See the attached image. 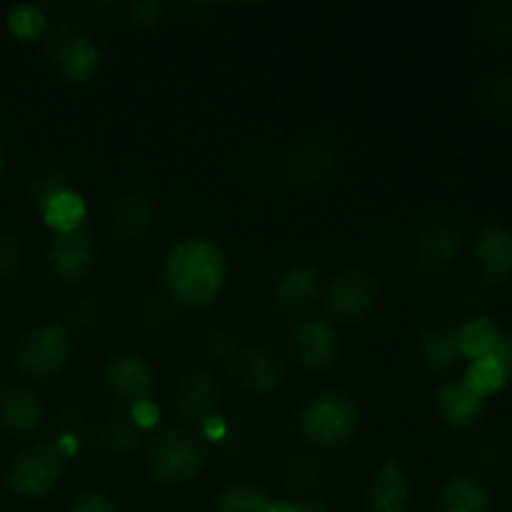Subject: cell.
<instances>
[{"mask_svg":"<svg viewBox=\"0 0 512 512\" xmlns=\"http://www.w3.org/2000/svg\"><path fill=\"white\" fill-rule=\"evenodd\" d=\"M163 293L170 305L188 313L210 308L228 280V260L210 238H183L168 250L160 270Z\"/></svg>","mask_w":512,"mask_h":512,"instance_id":"obj_1","label":"cell"},{"mask_svg":"<svg viewBox=\"0 0 512 512\" xmlns=\"http://www.w3.org/2000/svg\"><path fill=\"white\" fill-rule=\"evenodd\" d=\"M295 425L300 438L313 448H343L360 428V405L345 390H325L300 405Z\"/></svg>","mask_w":512,"mask_h":512,"instance_id":"obj_2","label":"cell"},{"mask_svg":"<svg viewBox=\"0 0 512 512\" xmlns=\"http://www.w3.org/2000/svg\"><path fill=\"white\" fill-rule=\"evenodd\" d=\"M68 455L58 445V440H45L35 443L15 453L8 465V488L18 498L38 500L53 493L65 475Z\"/></svg>","mask_w":512,"mask_h":512,"instance_id":"obj_3","label":"cell"},{"mask_svg":"<svg viewBox=\"0 0 512 512\" xmlns=\"http://www.w3.org/2000/svg\"><path fill=\"white\" fill-rule=\"evenodd\" d=\"M208 463V450L188 430H168L148 450V475L160 485H185Z\"/></svg>","mask_w":512,"mask_h":512,"instance_id":"obj_4","label":"cell"},{"mask_svg":"<svg viewBox=\"0 0 512 512\" xmlns=\"http://www.w3.org/2000/svg\"><path fill=\"white\" fill-rule=\"evenodd\" d=\"M15 365L28 378H55L73 358V335L63 323H43L15 345Z\"/></svg>","mask_w":512,"mask_h":512,"instance_id":"obj_5","label":"cell"},{"mask_svg":"<svg viewBox=\"0 0 512 512\" xmlns=\"http://www.w3.org/2000/svg\"><path fill=\"white\" fill-rule=\"evenodd\" d=\"M45 55L55 73L68 83H88L100 68V48L88 33L73 25H58L48 33Z\"/></svg>","mask_w":512,"mask_h":512,"instance_id":"obj_6","label":"cell"},{"mask_svg":"<svg viewBox=\"0 0 512 512\" xmlns=\"http://www.w3.org/2000/svg\"><path fill=\"white\" fill-rule=\"evenodd\" d=\"M45 263L60 283H80L98 263V243L85 225L73 233H53L45 248Z\"/></svg>","mask_w":512,"mask_h":512,"instance_id":"obj_7","label":"cell"},{"mask_svg":"<svg viewBox=\"0 0 512 512\" xmlns=\"http://www.w3.org/2000/svg\"><path fill=\"white\" fill-rule=\"evenodd\" d=\"M325 310L338 323H358L378 300V283L365 270H345L325 288Z\"/></svg>","mask_w":512,"mask_h":512,"instance_id":"obj_8","label":"cell"},{"mask_svg":"<svg viewBox=\"0 0 512 512\" xmlns=\"http://www.w3.org/2000/svg\"><path fill=\"white\" fill-rule=\"evenodd\" d=\"M288 345L293 358L308 370H330L343 355L338 333L328 320H300L290 328Z\"/></svg>","mask_w":512,"mask_h":512,"instance_id":"obj_9","label":"cell"},{"mask_svg":"<svg viewBox=\"0 0 512 512\" xmlns=\"http://www.w3.org/2000/svg\"><path fill=\"white\" fill-rule=\"evenodd\" d=\"M103 383L110 398L120 405H128V408H135V405L153 398L155 388L153 370L135 353L113 355L105 363Z\"/></svg>","mask_w":512,"mask_h":512,"instance_id":"obj_10","label":"cell"},{"mask_svg":"<svg viewBox=\"0 0 512 512\" xmlns=\"http://www.w3.org/2000/svg\"><path fill=\"white\" fill-rule=\"evenodd\" d=\"M175 408L180 418L190 423L203 425L210 418H218L220 385L215 375L205 368L185 370L175 388Z\"/></svg>","mask_w":512,"mask_h":512,"instance_id":"obj_11","label":"cell"},{"mask_svg":"<svg viewBox=\"0 0 512 512\" xmlns=\"http://www.w3.org/2000/svg\"><path fill=\"white\" fill-rule=\"evenodd\" d=\"M413 480L405 468L395 460L383 463V468L373 475L365 490V510L368 512H410L413 508Z\"/></svg>","mask_w":512,"mask_h":512,"instance_id":"obj_12","label":"cell"},{"mask_svg":"<svg viewBox=\"0 0 512 512\" xmlns=\"http://www.w3.org/2000/svg\"><path fill=\"white\" fill-rule=\"evenodd\" d=\"M473 260L488 283H505L512 278V230L488 225L473 243Z\"/></svg>","mask_w":512,"mask_h":512,"instance_id":"obj_13","label":"cell"},{"mask_svg":"<svg viewBox=\"0 0 512 512\" xmlns=\"http://www.w3.org/2000/svg\"><path fill=\"white\" fill-rule=\"evenodd\" d=\"M233 373L235 380L255 395H273L285 380L283 363L265 348H245L235 355Z\"/></svg>","mask_w":512,"mask_h":512,"instance_id":"obj_14","label":"cell"},{"mask_svg":"<svg viewBox=\"0 0 512 512\" xmlns=\"http://www.w3.org/2000/svg\"><path fill=\"white\" fill-rule=\"evenodd\" d=\"M320 273L308 263L290 265L273 285V300L285 315H300L318 300Z\"/></svg>","mask_w":512,"mask_h":512,"instance_id":"obj_15","label":"cell"},{"mask_svg":"<svg viewBox=\"0 0 512 512\" xmlns=\"http://www.w3.org/2000/svg\"><path fill=\"white\" fill-rule=\"evenodd\" d=\"M335 168V150L325 140H305L290 153L285 163V178L300 188H315L325 183Z\"/></svg>","mask_w":512,"mask_h":512,"instance_id":"obj_16","label":"cell"},{"mask_svg":"<svg viewBox=\"0 0 512 512\" xmlns=\"http://www.w3.org/2000/svg\"><path fill=\"white\" fill-rule=\"evenodd\" d=\"M460 255V233L450 223L425 225L415 240V260L428 273H443Z\"/></svg>","mask_w":512,"mask_h":512,"instance_id":"obj_17","label":"cell"},{"mask_svg":"<svg viewBox=\"0 0 512 512\" xmlns=\"http://www.w3.org/2000/svg\"><path fill=\"white\" fill-rule=\"evenodd\" d=\"M43 420V405L33 390L23 385H0V430L28 435Z\"/></svg>","mask_w":512,"mask_h":512,"instance_id":"obj_18","label":"cell"},{"mask_svg":"<svg viewBox=\"0 0 512 512\" xmlns=\"http://www.w3.org/2000/svg\"><path fill=\"white\" fill-rule=\"evenodd\" d=\"M435 408H438V415L450 428L468 430L483 418L485 398L470 390L463 380H453V383H445L438 388Z\"/></svg>","mask_w":512,"mask_h":512,"instance_id":"obj_19","label":"cell"},{"mask_svg":"<svg viewBox=\"0 0 512 512\" xmlns=\"http://www.w3.org/2000/svg\"><path fill=\"white\" fill-rule=\"evenodd\" d=\"M110 230L118 235L123 243H135V240H143L145 235L153 228V205L145 195L140 193H125L110 208Z\"/></svg>","mask_w":512,"mask_h":512,"instance_id":"obj_20","label":"cell"},{"mask_svg":"<svg viewBox=\"0 0 512 512\" xmlns=\"http://www.w3.org/2000/svg\"><path fill=\"white\" fill-rule=\"evenodd\" d=\"M438 512H490L493 510V500H490L488 488L480 480L470 478V475H455V478L445 480L443 488L438 493Z\"/></svg>","mask_w":512,"mask_h":512,"instance_id":"obj_21","label":"cell"},{"mask_svg":"<svg viewBox=\"0 0 512 512\" xmlns=\"http://www.w3.org/2000/svg\"><path fill=\"white\" fill-rule=\"evenodd\" d=\"M418 358L433 373H445L453 368L460 358L458 330L445 325H430L418 338Z\"/></svg>","mask_w":512,"mask_h":512,"instance_id":"obj_22","label":"cell"},{"mask_svg":"<svg viewBox=\"0 0 512 512\" xmlns=\"http://www.w3.org/2000/svg\"><path fill=\"white\" fill-rule=\"evenodd\" d=\"M40 215H43L45 225H48L53 233H73V230L85 225L88 208H85L83 195L75 193V190L70 188L45 200V203L40 205Z\"/></svg>","mask_w":512,"mask_h":512,"instance_id":"obj_23","label":"cell"},{"mask_svg":"<svg viewBox=\"0 0 512 512\" xmlns=\"http://www.w3.org/2000/svg\"><path fill=\"white\" fill-rule=\"evenodd\" d=\"M270 505H273V498L268 490L248 480L225 485L215 498V512H268Z\"/></svg>","mask_w":512,"mask_h":512,"instance_id":"obj_24","label":"cell"},{"mask_svg":"<svg viewBox=\"0 0 512 512\" xmlns=\"http://www.w3.org/2000/svg\"><path fill=\"white\" fill-rule=\"evenodd\" d=\"M500 328L485 315L478 318H470L463 328L458 330V350L460 358H468L470 363L480 358H490L498 345Z\"/></svg>","mask_w":512,"mask_h":512,"instance_id":"obj_25","label":"cell"},{"mask_svg":"<svg viewBox=\"0 0 512 512\" xmlns=\"http://www.w3.org/2000/svg\"><path fill=\"white\" fill-rule=\"evenodd\" d=\"M463 383L468 385L470 390H475L480 398L488 400L490 395L500 393V390L510 383V378L503 370V365L490 355V358H480V360H473V363H468Z\"/></svg>","mask_w":512,"mask_h":512,"instance_id":"obj_26","label":"cell"},{"mask_svg":"<svg viewBox=\"0 0 512 512\" xmlns=\"http://www.w3.org/2000/svg\"><path fill=\"white\" fill-rule=\"evenodd\" d=\"M100 443L103 448L113 450V453H130L143 443V430L135 425V420L125 418V415H115V418L105 420L100 428Z\"/></svg>","mask_w":512,"mask_h":512,"instance_id":"obj_27","label":"cell"},{"mask_svg":"<svg viewBox=\"0 0 512 512\" xmlns=\"http://www.w3.org/2000/svg\"><path fill=\"white\" fill-rule=\"evenodd\" d=\"M8 28L15 38L23 40V43H30V40L45 35V30H48V15H45V10L40 5H15L8 13Z\"/></svg>","mask_w":512,"mask_h":512,"instance_id":"obj_28","label":"cell"},{"mask_svg":"<svg viewBox=\"0 0 512 512\" xmlns=\"http://www.w3.org/2000/svg\"><path fill=\"white\" fill-rule=\"evenodd\" d=\"M278 478L285 488L303 493L318 483V465L308 455H288L278 468Z\"/></svg>","mask_w":512,"mask_h":512,"instance_id":"obj_29","label":"cell"},{"mask_svg":"<svg viewBox=\"0 0 512 512\" xmlns=\"http://www.w3.org/2000/svg\"><path fill=\"white\" fill-rule=\"evenodd\" d=\"M170 320V303L165 298H148L135 308L133 323L145 333H158Z\"/></svg>","mask_w":512,"mask_h":512,"instance_id":"obj_30","label":"cell"},{"mask_svg":"<svg viewBox=\"0 0 512 512\" xmlns=\"http://www.w3.org/2000/svg\"><path fill=\"white\" fill-rule=\"evenodd\" d=\"M105 320V305L100 298H80L73 308L68 310V325L70 328H80V330H93L98 325H103Z\"/></svg>","mask_w":512,"mask_h":512,"instance_id":"obj_31","label":"cell"},{"mask_svg":"<svg viewBox=\"0 0 512 512\" xmlns=\"http://www.w3.org/2000/svg\"><path fill=\"white\" fill-rule=\"evenodd\" d=\"M63 190H70V178L60 168L40 170V173L35 175L33 185H30V195H33V198H35L38 208L48 198H53V195L63 193Z\"/></svg>","mask_w":512,"mask_h":512,"instance_id":"obj_32","label":"cell"},{"mask_svg":"<svg viewBox=\"0 0 512 512\" xmlns=\"http://www.w3.org/2000/svg\"><path fill=\"white\" fill-rule=\"evenodd\" d=\"M203 353L213 363H233L238 355V345L228 330H210L203 338Z\"/></svg>","mask_w":512,"mask_h":512,"instance_id":"obj_33","label":"cell"},{"mask_svg":"<svg viewBox=\"0 0 512 512\" xmlns=\"http://www.w3.org/2000/svg\"><path fill=\"white\" fill-rule=\"evenodd\" d=\"M25 260L23 243L15 235H0V280L13 278Z\"/></svg>","mask_w":512,"mask_h":512,"instance_id":"obj_34","label":"cell"},{"mask_svg":"<svg viewBox=\"0 0 512 512\" xmlns=\"http://www.w3.org/2000/svg\"><path fill=\"white\" fill-rule=\"evenodd\" d=\"M480 25H483V33L488 35L493 43H508V38L512 35V15H508L500 8H490L488 13L483 15V20H480Z\"/></svg>","mask_w":512,"mask_h":512,"instance_id":"obj_35","label":"cell"},{"mask_svg":"<svg viewBox=\"0 0 512 512\" xmlns=\"http://www.w3.org/2000/svg\"><path fill=\"white\" fill-rule=\"evenodd\" d=\"M485 100L493 113H512V75L495 78L485 93Z\"/></svg>","mask_w":512,"mask_h":512,"instance_id":"obj_36","label":"cell"},{"mask_svg":"<svg viewBox=\"0 0 512 512\" xmlns=\"http://www.w3.org/2000/svg\"><path fill=\"white\" fill-rule=\"evenodd\" d=\"M70 512H118V508H115L110 495L98 493V490H85L73 500Z\"/></svg>","mask_w":512,"mask_h":512,"instance_id":"obj_37","label":"cell"},{"mask_svg":"<svg viewBox=\"0 0 512 512\" xmlns=\"http://www.w3.org/2000/svg\"><path fill=\"white\" fill-rule=\"evenodd\" d=\"M163 10L160 3H135L130 5V18L140 28H155L163 20Z\"/></svg>","mask_w":512,"mask_h":512,"instance_id":"obj_38","label":"cell"},{"mask_svg":"<svg viewBox=\"0 0 512 512\" xmlns=\"http://www.w3.org/2000/svg\"><path fill=\"white\" fill-rule=\"evenodd\" d=\"M130 418H133L135 425L145 433V430L153 428V425L158 423V405H155L153 400H145V403L130 408Z\"/></svg>","mask_w":512,"mask_h":512,"instance_id":"obj_39","label":"cell"},{"mask_svg":"<svg viewBox=\"0 0 512 512\" xmlns=\"http://www.w3.org/2000/svg\"><path fill=\"white\" fill-rule=\"evenodd\" d=\"M493 358L503 365V370L512 380V330H500V338L493 350Z\"/></svg>","mask_w":512,"mask_h":512,"instance_id":"obj_40","label":"cell"},{"mask_svg":"<svg viewBox=\"0 0 512 512\" xmlns=\"http://www.w3.org/2000/svg\"><path fill=\"white\" fill-rule=\"evenodd\" d=\"M268 512H303V508H300V500L298 503L295 500H273Z\"/></svg>","mask_w":512,"mask_h":512,"instance_id":"obj_41","label":"cell"},{"mask_svg":"<svg viewBox=\"0 0 512 512\" xmlns=\"http://www.w3.org/2000/svg\"><path fill=\"white\" fill-rule=\"evenodd\" d=\"M300 508H303V512H330L328 505L320 503V500H313V498L300 500Z\"/></svg>","mask_w":512,"mask_h":512,"instance_id":"obj_42","label":"cell"},{"mask_svg":"<svg viewBox=\"0 0 512 512\" xmlns=\"http://www.w3.org/2000/svg\"><path fill=\"white\" fill-rule=\"evenodd\" d=\"M3 168H5V160H3V150H0V175H3Z\"/></svg>","mask_w":512,"mask_h":512,"instance_id":"obj_43","label":"cell"}]
</instances>
